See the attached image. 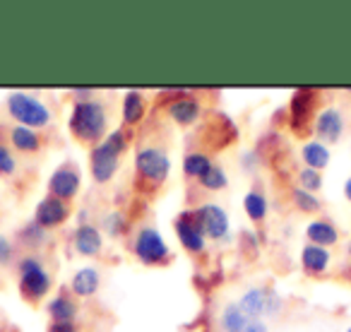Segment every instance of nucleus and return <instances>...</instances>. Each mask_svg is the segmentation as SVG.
<instances>
[{
	"label": "nucleus",
	"instance_id": "1",
	"mask_svg": "<svg viewBox=\"0 0 351 332\" xmlns=\"http://www.w3.org/2000/svg\"><path fill=\"white\" fill-rule=\"evenodd\" d=\"M68 128L73 137L84 145H99L108 135V108L99 99L75 102L68 116Z\"/></svg>",
	"mask_w": 351,
	"mask_h": 332
},
{
	"label": "nucleus",
	"instance_id": "2",
	"mask_svg": "<svg viewBox=\"0 0 351 332\" xmlns=\"http://www.w3.org/2000/svg\"><path fill=\"white\" fill-rule=\"evenodd\" d=\"M128 145H130L128 142V132L123 128H116L99 145H94L89 150V174H92L94 183L106 186V183L113 181L118 166H121V156L125 154Z\"/></svg>",
	"mask_w": 351,
	"mask_h": 332
},
{
	"label": "nucleus",
	"instance_id": "3",
	"mask_svg": "<svg viewBox=\"0 0 351 332\" xmlns=\"http://www.w3.org/2000/svg\"><path fill=\"white\" fill-rule=\"evenodd\" d=\"M5 108L15 121V126L46 130L53 123V111H51L49 104L29 92H10L5 99Z\"/></svg>",
	"mask_w": 351,
	"mask_h": 332
},
{
	"label": "nucleus",
	"instance_id": "4",
	"mask_svg": "<svg viewBox=\"0 0 351 332\" xmlns=\"http://www.w3.org/2000/svg\"><path fill=\"white\" fill-rule=\"evenodd\" d=\"M17 287L27 301H41L53 289V274L39 255H22L17 260Z\"/></svg>",
	"mask_w": 351,
	"mask_h": 332
},
{
	"label": "nucleus",
	"instance_id": "5",
	"mask_svg": "<svg viewBox=\"0 0 351 332\" xmlns=\"http://www.w3.org/2000/svg\"><path fill=\"white\" fill-rule=\"evenodd\" d=\"M132 164H135V176L149 188L164 186L171 174V156L161 145L137 147L135 156H132Z\"/></svg>",
	"mask_w": 351,
	"mask_h": 332
},
{
	"label": "nucleus",
	"instance_id": "6",
	"mask_svg": "<svg viewBox=\"0 0 351 332\" xmlns=\"http://www.w3.org/2000/svg\"><path fill=\"white\" fill-rule=\"evenodd\" d=\"M241 306V311L250 318V320H272L279 318L284 311V298L279 296V292L269 287H250L243 292V296L236 301Z\"/></svg>",
	"mask_w": 351,
	"mask_h": 332
},
{
	"label": "nucleus",
	"instance_id": "7",
	"mask_svg": "<svg viewBox=\"0 0 351 332\" xmlns=\"http://www.w3.org/2000/svg\"><path fill=\"white\" fill-rule=\"evenodd\" d=\"M132 253L145 265H166L171 260V248L156 226H142L132 239Z\"/></svg>",
	"mask_w": 351,
	"mask_h": 332
},
{
	"label": "nucleus",
	"instance_id": "8",
	"mask_svg": "<svg viewBox=\"0 0 351 332\" xmlns=\"http://www.w3.org/2000/svg\"><path fill=\"white\" fill-rule=\"evenodd\" d=\"M173 231L188 253L202 255L207 250V236H205V231H202L200 222H197L195 210H183L181 215H176Z\"/></svg>",
	"mask_w": 351,
	"mask_h": 332
},
{
	"label": "nucleus",
	"instance_id": "9",
	"mask_svg": "<svg viewBox=\"0 0 351 332\" xmlns=\"http://www.w3.org/2000/svg\"><path fill=\"white\" fill-rule=\"evenodd\" d=\"M195 217L200 222L202 231H205L207 241H226L231 231L229 212L217 202H202L200 207H195Z\"/></svg>",
	"mask_w": 351,
	"mask_h": 332
},
{
	"label": "nucleus",
	"instance_id": "10",
	"mask_svg": "<svg viewBox=\"0 0 351 332\" xmlns=\"http://www.w3.org/2000/svg\"><path fill=\"white\" fill-rule=\"evenodd\" d=\"M344 130H346V118L337 106L320 108L315 113V118H313V132H315V140H320L322 145L339 142Z\"/></svg>",
	"mask_w": 351,
	"mask_h": 332
},
{
	"label": "nucleus",
	"instance_id": "11",
	"mask_svg": "<svg viewBox=\"0 0 351 332\" xmlns=\"http://www.w3.org/2000/svg\"><path fill=\"white\" fill-rule=\"evenodd\" d=\"M80 188H82V174L75 164H60L49 178V195L58 198V200H75Z\"/></svg>",
	"mask_w": 351,
	"mask_h": 332
},
{
	"label": "nucleus",
	"instance_id": "12",
	"mask_svg": "<svg viewBox=\"0 0 351 332\" xmlns=\"http://www.w3.org/2000/svg\"><path fill=\"white\" fill-rule=\"evenodd\" d=\"M70 215H73V210H70V202L58 200V198H53V195L41 198V200L36 202V207H34V222L39 226H44L46 231L63 226L65 222L70 220Z\"/></svg>",
	"mask_w": 351,
	"mask_h": 332
},
{
	"label": "nucleus",
	"instance_id": "13",
	"mask_svg": "<svg viewBox=\"0 0 351 332\" xmlns=\"http://www.w3.org/2000/svg\"><path fill=\"white\" fill-rule=\"evenodd\" d=\"M166 116L176 123V126H195L197 121L202 118V104L197 97L193 94H178L173 97L169 104H166Z\"/></svg>",
	"mask_w": 351,
	"mask_h": 332
},
{
	"label": "nucleus",
	"instance_id": "14",
	"mask_svg": "<svg viewBox=\"0 0 351 332\" xmlns=\"http://www.w3.org/2000/svg\"><path fill=\"white\" fill-rule=\"evenodd\" d=\"M73 248L82 258H99L104 250V234L97 224L87 222V224H77L73 231Z\"/></svg>",
	"mask_w": 351,
	"mask_h": 332
},
{
	"label": "nucleus",
	"instance_id": "15",
	"mask_svg": "<svg viewBox=\"0 0 351 332\" xmlns=\"http://www.w3.org/2000/svg\"><path fill=\"white\" fill-rule=\"evenodd\" d=\"M99 287H101V272H99V268H94V265L77 268L73 277H70V294H73L75 298L97 296Z\"/></svg>",
	"mask_w": 351,
	"mask_h": 332
},
{
	"label": "nucleus",
	"instance_id": "16",
	"mask_svg": "<svg viewBox=\"0 0 351 332\" xmlns=\"http://www.w3.org/2000/svg\"><path fill=\"white\" fill-rule=\"evenodd\" d=\"M332 265V253L330 248H322L315 244H306L301 248V268L311 277H322Z\"/></svg>",
	"mask_w": 351,
	"mask_h": 332
},
{
	"label": "nucleus",
	"instance_id": "17",
	"mask_svg": "<svg viewBox=\"0 0 351 332\" xmlns=\"http://www.w3.org/2000/svg\"><path fill=\"white\" fill-rule=\"evenodd\" d=\"M46 311L51 316V322H75L80 316V306L75 301L73 294L58 292L49 303H46Z\"/></svg>",
	"mask_w": 351,
	"mask_h": 332
},
{
	"label": "nucleus",
	"instance_id": "18",
	"mask_svg": "<svg viewBox=\"0 0 351 332\" xmlns=\"http://www.w3.org/2000/svg\"><path fill=\"white\" fill-rule=\"evenodd\" d=\"M306 236H308V244L322 246V248H332V246L339 244V229H337V224L330 220L308 222Z\"/></svg>",
	"mask_w": 351,
	"mask_h": 332
},
{
	"label": "nucleus",
	"instance_id": "19",
	"mask_svg": "<svg viewBox=\"0 0 351 332\" xmlns=\"http://www.w3.org/2000/svg\"><path fill=\"white\" fill-rule=\"evenodd\" d=\"M313 106H315V92L311 89H296L291 94V126L301 130V126L311 123Z\"/></svg>",
	"mask_w": 351,
	"mask_h": 332
},
{
	"label": "nucleus",
	"instance_id": "20",
	"mask_svg": "<svg viewBox=\"0 0 351 332\" xmlns=\"http://www.w3.org/2000/svg\"><path fill=\"white\" fill-rule=\"evenodd\" d=\"M10 145H12V152H20V154H36L41 150V135L39 130H32V128H25V126H12L10 132Z\"/></svg>",
	"mask_w": 351,
	"mask_h": 332
},
{
	"label": "nucleus",
	"instance_id": "21",
	"mask_svg": "<svg viewBox=\"0 0 351 332\" xmlns=\"http://www.w3.org/2000/svg\"><path fill=\"white\" fill-rule=\"evenodd\" d=\"M301 159H303V166L322 171V169L330 166L332 152H330V147L322 145L320 140H308V142H303V147H301Z\"/></svg>",
	"mask_w": 351,
	"mask_h": 332
},
{
	"label": "nucleus",
	"instance_id": "22",
	"mask_svg": "<svg viewBox=\"0 0 351 332\" xmlns=\"http://www.w3.org/2000/svg\"><path fill=\"white\" fill-rule=\"evenodd\" d=\"M147 111V102H145V94L137 92V89H130V92L123 94V106H121V116L125 126H137L142 123Z\"/></svg>",
	"mask_w": 351,
	"mask_h": 332
},
{
	"label": "nucleus",
	"instance_id": "23",
	"mask_svg": "<svg viewBox=\"0 0 351 332\" xmlns=\"http://www.w3.org/2000/svg\"><path fill=\"white\" fill-rule=\"evenodd\" d=\"M181 166H183V174H186L188 178H195V181H200V178L210 171L212 166H215V161H212V156L207 154V152L191 150V152H186Z\"/></svg>",
	"mask_w": 351,
	"mask_h": 332
},
{
	"label": "nucleus",
	"instance_id": "24",
	"mask_svg": "<svg viewBox=\"0 0 351 332\" xmlns=\"http://www.w3.org/2000/svg\"><path fill=\"white\" fill-rule=\"evenodd\" d=\"M248 322H250V318L245 316L243 311H241V306L236 301L226 303V306L221 308V313H219L221 332H245Z\"/></svg>",
	"mask_w": 351,
	"mask_h": 332
},
{
	"label": "nucleus",
	"instance_id": "25",
	"mask_svg": "<svg viewBox=\"0 0 351 332\" xmlns=\"http://www.w3.org/2000/svg\"><path fill=\"white\" fill-rule=\"evenodd\" d=\"M243 210L248 215V220L253 224H260V222L267 220V212H269V200L263 191H248L243 198Z\"/></svg>",
	"mask_w": 351,
	"mask_h": 332
},
{
	"label": "nucleus",
	"instance_id": "26",
	"mask_svg": "<svg viewBox=\"0 0 351 332\" xmlns=\"http://www.w3.org/2000/svg\"><path fill=\"white\" fill-rule=\"evenodd\" d=\"M17 239H20V244L25 246V248L39 250V248H44V246H49L51 236L44 226H39L34 220H32V222H27L20 231H17Z\"/></svg>",
	"mask_w": 351,
	"mask_h": 332
},
{
	"label": "nucleus",
	"instance_id": "27",
	"mask_svg": "<svg viewBox=\"0 0 351 332\" xmlns=\"http://www.w3.org/2000/svg\"><path fill=\"white\" fill-rule=\"evenodd\" d=\"M128 229H130V222L123 210H111L101 217V234L111 236V239H123Z\"/></svg>",
	"mask_w": 351,
	"mask_h": 332
},
{
	"label": "nucleus",
	"instance_id": "28",
	"mask_svg": "<svg viewBox=\"0 0 351 332\" xmlns=\"http://www.w3.org/2000/svg\"><path fill=\"white\" fill-rule=\"evenodd\" d=\"M291 202L293 207H296L298 212H303V215H317V212L322 210V200L315 195V193H308L303 191V188H291Z\"/></svg>",
	"mask_w": 351,
	"mask_h": 332
},
{
	"label": "nucleus",
	"instance_id": "29",
	"mask_svg": "<svg viewBox=\"0 0 351 332\" xmlns=\"http://www.w3.org/2000/svg\"><path fill=\"white\" fill-rule=\"evenodd\" d=\"M197 183H200V188H205V191L219 193V191H224V188L229 186V176H226L224 166L215 164V166L210 169V171H207L205 176H202Z\"/></svg>",
	"mask_w": 351,
	"mask_h": 332
},
{
	"label": "nucleus",
	"instance_id": "30",
	"mask_svg": "<svg viewBox=\"0 0 351 332\" xmlns=\"http://www.w3.org/2000/svg\"><path fill=\"white\" fill-rule=\"evenodd\" d=\"M17 169H20V161H17L12 147H8L5 142H0V176L3 178L15 176Z\"/></svg>",
	"mask_w": 351,
	"mask_h": 332
},
{
	"label": "nucleus",
	"instance_id": "31",
	"mask_svg": "<svg viewBox=\"0 0 351 332\" xmlns=\"http://www.w3.org/2000/svg\"><path fill=\"white\" fill-rule=\"evenodd\" d=\"M298 188H303V191L308 193H320L322 188V171H315V169H308V166H303L301 171H298Z\"/></svg>",
	"mask_w": 351,
	"mask_h": 332
},
{
	"label": "nucleus",
	"instance_id": "32",
	"mask_svg": "<svg viewBox=\"0 0 351 332\" xmlns=\"http://www.w3.org/2000/svg\"><path fill=\"white\" fill-rule=\"evenodd\" d=\"M17 260V250H15V244H12L10 236L0 234V268H8Z\"/></svg>",
	"mask_w": 351,
	"mask_h": 332
},
{
	"label": "nucleus",
	"instance_id": "33",
	"mask_svg": "<svg viewBox=\"0 0 351 332\" xmlns=\"http://www.w3.org/2000/svg\"><path fill=\"white\" fill-rule=\"evenodd\" d=\"M49 332H80L75 322H51Z\"/></svg>",
	"mask_w": 351,
	"mask_h": 332
},
{
	"label": "nucleus",
	"instance_id": "34",
	"mask_svg": "<svg viewBox=\"0 0 351 332\" xmlns=\"http://www.w3.org/2000/svg\"><path fill=\"white\" fill-rule=\"evenodd\" d=\"M73 97H75V102H89V99H94V89L92 87L73 89Z\"/></svg>",
	"mask_w": 351,
	"mask_h": 332
},
{
	"label": "nucleus",
	"instance_id": "35",
	"mask_svg": "<svg viewBox=\"0 0 351 332\" xmlns=\"http://www.w3.org/2000/svg\"><path fill=\"white\" fill-rule=\"evenodd\" d=\"M241 164H243L248 171H253V169H258V154H255V152H245V154L241 156Z\"/></svg>",
	"mask_w": 351,
	"mask_h": 332
},
{
	"label": "nucleus",
	"instance_id": "36",
	"mask_svg": "<svg viewBox=\"0 0 351 332\" xmlns=\"http://www.w3.org/2000/svg\"><path fill=\"white\" fill-rule=\"evenodd\" d=\"M245 332H269V325H267V320H250Z\"/></svg>",
	"mask_w": 351,
	"mask_h": 332
},
{
	"label": "nucleus",
	"instance_id": "37",
	"mask_svg": "<svg viewBox=\"0 0 351 332\" xmlns=\"http://www.w3.org/2000/svg\"><path fill=\"white\" fill-rule=\"evenodd\" d=\"M344 198L346 200H351V178H346L344 181Z\"/></svg>",
	"mask_w": 351,
	"mask_h": 332
},
{
	"label": "nucleus",
	"instance_id": "38",
	"mask_svg": "<svg viewBox=\"0 0 351 332\" xmlns=\"http://www.w3.org/2000/svg\"><path fill=\"white\" fill-rule=\"evenodd\" d=\"M346 253H349V258H351V241H349V246H346Z\"/></svg>",
	"mask_w": 351,
	"mask_h": 332
},
{
	"label": "nucleus",
	"instance_id": "39",
	"mask_svg": "<svg viewBox=\"0 0 351 332\" xmlns=\"http://www.w3.org/2000/svg\"><path fill=\"white\" fill-rule=\"evenodd\" d=\"M349 332H351V327H349Z\"/></svg>",
	"mask_w": 351,
	"mask_h": 332
}]
</instances>
